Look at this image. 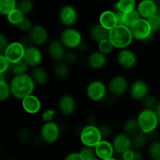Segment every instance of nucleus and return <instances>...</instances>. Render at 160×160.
I'll list each match as a JSON object with an SVG mask.
<instances>
[{
    "label": "nucleus",
    "mask_w": 160,
    "mask_h": 160,
    "mask_svg": "<svg viewBox=\"0 0 160 160\" xmlns=\"http://www.w3.org/2000/svg\"><path fill=\"white\" fill-rule=\"evenodd\" d=\"M9 85L12 96L20 101L25 97L33 94L35 87V84L28 73L13 76L9 82Z\"/></svg>",
    "instance_id": "obj_1"
},
{
    "label": "nucleus",
    "mask_w": 160,
    "mask_h": 160,
    "mask_svg": "<svg viewBox=\"0 0 160 160\" xmlns=\"http://www.w3.org/2000/svg\"><path fill=\"white\" fill-rule=\"evenodd\" d=\"M108 38L115 48H128L132 43L133 38L130 28L126 26H117L109 31Z\"/></svg>",
    "instance_id": "obj_2"
},
{
    "label": "nucleus",
    "mask_w": 160,
    "mask_h": 160,
    "mask_svg": "<svg viewBox=\"0 0 160 160\" xmlns=\"http://www.w3.org/2000/svg\"><path fill=\"white\" fill-rule=\"evenodd\" d=\"M137 120L140 131L146 134L156 131L159 123L156 112L152 109H142L138 115Z\"/></svg>",
    "instance_id": "obj_3"
},
{
    "label": "nucleus",
    "mask_w": 160,
    "mask_h": 160,
    "mask_svg": "<svg viewBox=\"0 0 160 160\" xmlns=\"http://www.w3.org/2000/svg\"><path fill=\"white\" fill-rule=\"evenodd\" d=\"M134 40L139 42H148L152 38L154 32L148 20L141 18L132 24L130 28Z\"/></svg>",
    "instance_id": "obj_4"
},
{
    "label": "nucleus",
    "mask_w": 160,
    "mask_h": 160,
    "mask_svg": "<svg viewBox=\"0 0 160 160\" xmlns=\"http://www.w3.org/2000/svg\"><path fill=\"white\" fill-rule=\"evenodd\" d=\"M80 141L84 146L95 148L102 140L98 127L94 124H88L81 129L80 132Z\"/></svg>",
    "instance_id": "obj_5"
},
{
    "label": "nucleus",
    "mask_w": 160,
    "mask_h": 160,
    "mask_svg": "<svg viewBox=\"0 0 160 160\" xmlns=\"http://www.w3.org/2000/svg\"><path fill=\"white\" fill-rule=\"evenodd\" d=\"M108 92L107 85L99 80L90 81L86 86V95L91 101L95 102H98L105 99Z\"/></svg>",
    "instance_id": "obj_6"
},
{
    "label": "nucleus",
    "mask_w": 160,
    "mask_h": 160,
    "mask_svg": "<svg viewBox=\"0 0 160 160\" xmlns=\"http://www.w3.org/2000/svg\"><path fill=\"white\" fill-rule=\"evenodd\" d=\"M61 41L66 48L73 50L78 48L83 42V37L78 30L73 28H67L61 32L59 36Z\"/></svg>",
    "instance_id": "obj_7"
},
{
    "label": "nucleus",
    "mask_w": 160,
    "mask_h": 160,
    "mask_svg": "<svg viewBox=\"0 0 160 160\" xmlns=\"http://www.w3.org/2000/svg\"><path fill=\"white\" fill-rule=\"evenodd\" d=\"M128 79L122 75H116L109 80L107 84L108 92L114 98H119L129 90Z\"/></svg>",
    "instance_id": "obj_8"
},
{
    "label": "nucleus",
    "mask_w": 160,
    "mask_h": 160,
    "mask_svg": "<svg viewBox=\"0 0 160 160\" xmlns=\"http://www.w3.org/2000/svg\"><path fill=\"white\" fill-rule=\"evenodd\" d=\"M60 136V128L56 123L48 122L42 125L40 130V138L46 144L56 142Z\"/></svg>",
    "instance_id": "obj_9"
},
{
    "label": "nucleus",
    "mask_w": 160,
    "mask_h": 160,
    "mask_svg": "<svg viewBox=\"0 0 160 160\" xmlns=\"http://www.w3.org/2000/svg\"><path fill=\"white\" fill-rule=\"evenodd\" d=\"M59 20L62 25L67 28H73L78 20V13L74 6L65 5L59 11Z\"/></svg>",
    "instance_id": "obj_10"
},
{
    "label": "nucleus",
    "mask_w": 160,
    "mask_h": 160,
    "mask_svg": "<svg viewBox=\"0 0 160 160\" xmlns=\"http://www.w3.org/2000/svg\"><path fill=\"white\" fill-rule=\"evenodd\" d=\"M117 63L122 68L131 70L138 63V56L134 51L129 48H124L118 52L117 55Z\"/></svg>",
    "instance_id": "obj_11"
},
{
    "label": "nucleus",
    "mask_w": 160,
    "mask_h": 160,
    "mask_svg": "<svg viewBox=\"0 0 160 160\" xmlns=\"http://www.w3.org/2000/svg\"><path fill=\"white\" fill-rule=\"evenodd\" d=\"M25 49H26V47L23 45V42H12L9 43V46L6 48L3 55L7 58V59L11 63H14V62L23 60Z\"/></svg>",
    "instance_id": "obj_12"
},
{
    "label": "nucleus",
    "mask_w": 160,
    "mask_h": 160,
    "mask_svg": "<svg viewBox=\"0 0 160 160\" xmlns=\"http://www.w3.org/2000/svg\"><path fill=\"white\" fill-rule=\"evenodd\" d=\"M48 34L45 28L42 25L35 24L28 33V40L34 46H42L47 43Z\"/></svg>",
    "instance_id": "obj_13"
},
{
    "label": "nucleus",
    "mask_w": 160,
    "mask_h": 160,
    "mask_svg": "<svg viewBox=\"0 0 160 160\" xmlns=\"http://www.w3.org/2000/svg\"><path fill=\"white\" fill-rule=\"evenodd\" d=\"M112 144L115 153H117L118 156H122L128 150L133 148L131 137L124 132L119 133L114 136Z\"/></svg>",
    "instance_id": "obj_14"
},
{
    "label": "nucleus",
    "mask_w": 160,
    "mask_h": 160,
    "mask_svg": "<svg viewBox=\"0 0 160 160\" xmlns=\"http://www.w3.org/2000/svg\"><path fill=\"white\" fill-rule=\"evenodd\" d=\"M43 59V55L38 47L34 45H28L25 49L24 56L23 60L28 67L34 68L40 66Z\"/></svg>",
    "instance_id": "obj_15"
},
{
    "label": "nucleus",
    "mask_w": 160,
    "mask_h": 160,
    "mask_svg": "<svg viewBox=\"0 0 160 160\" xmlns=\"http://www.w3.org/2000/svg\"><path fill=\"white\" fill-rule=\"evenodd\" d=\"M130 96L134 101L142 102L148 95V85L143 80H136L129 87Z\"/></svg>",
    "instance_id": "obj_16"
},
{
    "label": "nucleus",
    "mask_w": 160,
    "mask_h": 160,
    "mask_svg": "<svg viewBox=\"0 0 160 160\" xmlns=\"http://www.w3.org/2000/svg\"><path fill=\"white\" fill-rule=\"evenodd\" d=\"M137 9L142 18L149 20L157 14L159 9L156 0H141Z\"/></svg>",
    "instance_id": "obj_17"
},
{
    "label": "nucleus",
    "mask_w": 160,
    "mask_h": 160,
    "mask_svg": "<svg viewBox=\"0 0 160 160\" xmlns=\"http://www.w3.org/2000/svg\"><path fill=\"white\" fill-rule=\"evenodd\" d=\"M47 50L49 56L55 62L63 61L67 50L59 39H53L50 41L48 44Z\"/></svg>",
    "instance_id": "obj_18"
},
{
    "label": "nucleus",
    "mask_w": 160,
    "mask_h": 160,
    "mask_svg": "<svg viewBox=\"0 0 160 160\" xmlns=\"http://www.w3.org/2000/svg\"><path fill=\"white\" fill-rule=\"evenodd\" d=\"M21 106L25 112L30 115H34L40 112L42 102L38 97L31 94L21 100Z\"/></svg>",
    "instance_id": "obj_19"
},
{
    "label": "nucleus",
    "mask_w": 160,
    "mask_h": 160,
    "mask_svg": "<svg viewBox=\"0 0 160 160\" xmlns=\"http://www.w3.org/2000/svg\"><path fill=\"white\" fill-rule=\"evenodd\" d=\"M76 100L72 95H62L58 101V109L64 116H70L76 110Z\"/></svg>",
    "instance_id": "obj_20"
},
{
    "label": "nucleus",
    "mask_w": 160,
    "mask_h": 160,
    "mask_svg": "<svg viewBox=\"0 0 160 160\" xmlns=\"http://www.w3.org/2000/svg\"><path fill=\"white\" fill-rule=\"evenodd\" d=\"M95 152L96 157L100 160H104L113 157V155L115 154L112 144L108 142L107 140H102L95 147Z\"/></svg>",
    "instance_id": "obj_21"
},
{
    "label": "nucleus",
    "mask_w": 160,
    "mask_h": 160,
    "mask_svg": "<svg viewBox=\"0 0 160 160\" xmlns=\"http://www.w3.org/2000/svg\"><path fill=\"white\" fill-rule=\"evenodd\" d=\"M88 65L91 69L98 70L102 69L107 63L106 55L103 54L101 52L95 51L91 53L87 59Z\"/></svg>",
    "instance_id": "obj_22"
},
{
    "label": "nucleus",
    "mask_w": 160,
    "mask_h": 160,
    "mask_svg": "<svg viewBox=\"0 0 160 160\" xmlns=\"http://www.w3.org/2000/svg\"><path fill=\"white\" fill-rule=\"evenodd\" d=\"M98 23L108 31H110L112 28L117 27V21L115 11L109 10V9L103 11L99 16Z\"/></svg>",
    "instance_id": "obj_23"
},
{
    "label": "nucleus",
    "mask_w": 160,
    "mask_h": 160,
    "mask_svg": "<svg viewBox=\"0 0 160 160\" xmlns=\"http://www.w3.org/2000/svg\"><path fill=\"white\" fill-rule=\"evenodd\" d=\"M89 36L92 41L98 43L101 41L108 38L109 31L103 28L99 23H94L89 29Z\"/></svg>",
    "instance_id": "obj_24"
},
{
    "label": "nucleus",
    "mask_w": 160,
    "mask_h": 160,
    "mask_svg": "<svg viewBox=\"0 0 160 160\" xmlns=\"http://www.w3.org/2000/svg\"><path fill=\"white\" fill-rule=\"evenodd\" d=\"M31 77L35 85L42 86L46 84L48 79V75L46 70L42 67H37L32 68L31 73Z\"/></svg>",
    "instance_id": "obj_25"
},
{
    "label": "nucleus",
    "mask_w": 160,
    "mask_h": 160,
    "mask_svg": "<svg viewBox=\"0 0 160 160\" xmlns=\"http://www.w3.org/2000/svg\"><path fill=\"white\" fill-rule=\"evenodd\" d=\"M115 12H128L137 9L135 0H117L113 5Z\"/></svg>",
    "instance_id": "obj_26"
},
{
    "label": "nucleus",
    "mask_w": 160,
    "mask_h": 160,
    "mask_svg": "<svg viewBox=\"0 0 160 160\" xmlns=\"http://www.w3.org/2000/svg\"><path fill=\"white\" fill-rule=\"evenodd\" d=\"M53 74L59 79H64L70 74V67L64 61L56 62L53 66Z\"/></svg>",
    "instance_id": "obj_27"
},
{
    "label": "nucleus",
    "mask_w": 160,
    "mask_h": 160,
    "mask_svg": "<svg viewBox=\"0 0 160 160\" xmlns=\"http://www.w3.org/2000/svg\"><path fill=\"white\" fill-rule=\"evenodd\" d=\"M148 141V134H145V133L142 132V131H138L135 134L131 136V142H132L133 149L141 150L146 145Z\"/></svg>",
    "instance_id": "obj_28"
},
{
    "label": "nucleus",
    "mask_w": 160,
    "mask_h": 160,
    "mask_svg": "<svg viewBox=\"0 0 160 160\" xmlns=\"http://www.w3.org/2000/svg\"><path fill=\"white\" fill-rule=\"evenodd\" d=\"M123 132L126 133L127 134H128L131 137L135 134L136 133L138 132V131H140L137 118L128 119L123 123Z\"/></svg>",
    "instance_id": "obj_29"
},
{
    "label": "nucleus",
    "mask_w": 160,
    "mask_h": 160,
    "mask_svg": "<svg viewBox=\"0 0 160 160\" xmlns=\"http://www.w3.org/2000/svg\"><path fill=\"white\" fill-rule=\"evenodd\" d=\"M12 95L9 83L5 79L4 74L0 73V101L5 102Z\"/></svg>",
    "instance_id": "obj_30"
},
{
    "label": "nucleus",
    "mask_w": 160,
    "mask_h": 160,
    "mask_svg": "<svg viewBox=\"0 0 160 160\" xmlns=\"http://www.w3.org/2000/svg\"><path fill=\"white\" fill-rule=\"evenodd\" d=\"M17 0H0V13L6 17L9 12L17 9Z\"/></svg>",
    "instance_id": "obj_31"
},
{
    "label": "nucleus",
    "mask_w": 160,
    "mask_h": 160,
    "mask_svg": "<svg viewBox=\"0 0 160 160\" xmlns=\"http://www.w3.org/2000/svg\"><path fill=\"white\" fill-rule=\"evenodd\" d=\"M26 17L21 11L19 9H14L11 12H9L7 16H6V19L9 24L12 25V26H18L20 23V22L23 20V18Z\"/></svg>",
    "instance_id": "obj_32"
},
{
    "label": "nucleus",
    "mask_w": 160,
    "mask_h": 160,
    "mask_svg": "<svg viewBox=\"0 0 160 160\" xmlns=\"http://www.w3.org/2000/svg\"><path fill=\"white\" fill-rule=\"evenodd\" d=\"M28 69V66L25 63L23 60L19 61V62L11 63L9 72L12 73L13 76H18L27 73V70Z\"/></svg>",
    "instance_id": "obj_33"
},
{
    "label": "nucleus",
    "mask_w": 160,
    "mask_h": 160,
    "mask_svg": "<svg viewBox=\"0 0 160 160\" xmlns=\"http://www.w3.org/2000/svg\"><path fill=\"white\" fill-rule=\"evenodd\" d=\"M140 14H139L138 11L137 9L131 10L128 12H124V21H125V26L128 28H131L132 24H134L137 20L141 19Z\"/></svg>",
    "instance_id": "obj_34"
},
{
    "label": "nucleus",
    "mask_w": 160,
    "mask_h": 160,
    "mask_svg": "<svg viewBox=\"0 0 160 160\" xmlns=\"http://www.w3.org/2000/svg\"><path fill=\"white\" fill-rule=\"evenodd\" d=\"M148 154L152 160L160 159V142L156 140L150 143L148 148Z\"/></svg>",
    "instance_id": "obj_35"
},
{
    "label": "nucleus",
    "mask_w": 160,
    "mask_h": 160,
    "mask_svg": "<svg viewBox=\"0 0 160 160\" xmlns=\"http://www.w3.org/2000/svg\"><path fill=\"white\" fill-rule=\"evenodd\" d=\"M159 101L156 96L152 95H148L142 101V105H143L144 109H152L155 110L157 107Z\"/></svg>",
    "instance_id": "obj_36"
},
{
    "label": "nucleus",
    "mask_w": 160,
    "mask_h": 160,
    "mask_svg": "<svg viewBox=\"0 0 160 160\" xmlns=\"http://www.w3.org/2000/svg\"><path fill=\"white\" fill-rule=\"evenodd\" d=\"M17 9H20L26 16L32 12L34 9V2L32 0H20L17 4Z\"/></svg>",
    "instance_id": "obj_37"
},
{
    "label": "nucleus",
    "mask_w": 160,
    "mask_h": 160,
    "mask_svg": "<svg viewBox=\"0 0 160 160\" xmlns=\"http://www.w3.org/2000/svg\"><path fill=\"white\" fill-rule=\"evenodd\" d=\"M113 48V45L111 43L110 41L109 40V38L104 39V40L101 41V42L98 43V51L101 52L102 53L105 55H108L112 52Z\"/></svg>",
    "instance_id": "obj_38"
},
{
    "label": "nucleus",
    "mask_w": 160,
    "mask_h": 160,
    "mask_svg": "<svg viewBox=\"0 0 160 160\" xmlns=\"http://www.w3.org/2000/svg\"><path fill=\"white\" fill-rule=\"evenodd\" d=\"M84 160H91L96 157L95 152V148L88 146H83L78 152Z\"/></svg>",
    "instance_id": "obj_39"
},
{
    "label": "nucleus",
    "mask_w": 160,
    "mask_h": 160,
    "mask_svg": "<svg viewBox=\"0 0 160 160\" xmlns=\"http://www.w3.org/2000/svg\"><path fill=\"white\" fill-rule=\"evenodd\" d=\"M34 25L32 24V22L31 20H30L29 18L25 17L23 18V20L20 22V24L17 26V28H19L20 31H21L22 32H27V33H29V31H31V28Z\"/></svg>",
    "instance_id": "obj_40"
},
{
    "label": "nucleus",
    "mask_w": 160,
    "mask_h": 160,
    "mask_svg": "<svg viewBox=\"0 0 160 160\" xmlns=\"http://www.w3.org/2000/svg\"><path fill=\"white\" fill-rule=\"evenodd\" d=\"M78 56L76 52H74L73 50H69V51H67L63 59L64 62H67L68 65H72V64L76 63V62H78Z\"/></svg>",
    "instance_id": "obj_41"
},
{
    "label": "nucleus",
    "mask_w": 160,
    "mask_h": 160,
    "mask_svg": "<svg viewBox=\"0 0 160 160\" xmlns=\"http://www.w3.org/2000/svg\"><path fill=\"white\" fill-rule=\"evenodd\" d=\"M11 62L3 54H0V73L5 74V73L9 71Z\"/></svg>",
    "instance_id": "obj_42"
},
{
    "label": "nucleus",
    "mask_w": 160,
    "mask_h": 160,
    "mask_svg": "<svg viewBox=\"0 0 160 160\" xmlns=\"http://www.w3.org/2000/svg\"><path fill=\"white\" fill-rule=\"evenodd\" d=\"M56 116V111L53 109H48L43 112L42 115V120L45 123H48V122H53Z\"/></svg>",
    "instance_id": "obj_43"
},
{
    "label": "nucleus",
    "mask_w": 160,
    "mask_h": 160,
    "mask_svg": "<svg viewBox=\"0 0 160 160\" xmlns=\"http://www.w3.org/2000/svg\"><path fill=\"white\" fill-rule=\"evenodd\" d=\"M18 138L22 142H27L30 141L32 138V133L31 130L27 128H23L18 131Z\"/></svg>",
    "instance_id": "obj_44"
},
{
    "label": "nucleus",
    "mask_w": 160,
    "mask_h": 160,
    "mask_svg": "<svg viewBox=\"0 0 160 160\" xmlns=\"http://www.w3.org/2000/svg\"><path fill=\"white\" fill-rule=\"evenodd\" d=\"M98 129H99L102 140H106L112 134V130H111L110 127L107 124H102L101 126L98 127Z\"/></svg>",
    "instance_id": "obj_45"
},
{
    "label": "nucleus",
    "mask_w": 160,
    "mask_h": 160,
    "mask_svg": "<svg viewBox=\"0 0 160 160\" xmlns=\"http://www.w3.org/2000/svg\"><path fill=\"white\" fill-rule=\"evenodd\" d=\"M9 43H10V42H9L6 36L2 33V34H0V53H1V54H3V53L6 52V48L9 46Z\"/></svg>",
    "instance_id": "obj_46"
},
{
    "label": "nucleus",
    "mask_w": 160,
    "mask_h": 160,
    "mask_svg": "<svg viewBox=\"0 0 160 160\" xmlns=\"http://www.w3.org/2000/svg\"><path fill=\"white\" fill-rule=\"evenodd\" d=\"M148 22H149V24L151 26L152 30L153 32H157V31H160V23L158 20L156 15L155 17H152L151 19L148 20Z\"/></svg>",
    "instance_id": "obj_47"
},
{
    "label": "nucleus",
    "mask_w": 160,
    "mask_h": 160,
    "mask_svg": "<svg viewBox=\"0 0 160 160\" xmlns=\"http://www.w3.org/2000/svg\"><path fill=\"white\" fill-rule=\"evenodd\" d=\"M63 160H84L79 152H70L65 156Z\"/></svg>",
    "instance_id": "obj_48"
},
{
    "label": "nucleus",
    "mask_w": 160,
    "mask_h": 160,
    "mask_svg": "<svg viewBox=\"0 0 160 160\" xmlns=\"http://www.w3.org/2000/svg\"><path fill=\"white\" fill-rule=\"evenodd\" d=\"M116 17H117V26H125L124 12H116Z\"/></svg>",
    "instance_id": "obj_49"
},
{
    "label": "nucleus",
    "mask_w": 160,
    "mask_h": 160,
    "mask_svg": "<svg viewBox=\"0 0 160 160\" xmlns=\"http://www.w3.org/2000/svg\"><path fill=\"white\" fill-rule=\"evenodd\" d=\"M122 157L124 160H134V149H130L128 152L124 153L123 155H122Z\"/></svg>",
    "instance_id": "obj_50"
},
{
    "label": "nucleus",
    "mask_w": 160,
    "mask_h": 160,
    "mask_svg": "<svg viewBox=\"0 0 160 160\" xmlns=\"http://www.w3.org/2000/svg\"><path fill=\"white\" fill-rule=\"evenodd\" d=\"M134 160H143V155L141 152L140 150L134 149Z\"/></svg>",
    "instance_id": "obj_51"
},
{
    "label": "nucleus",
    "mask_w": 160,
    "mask_h": 160,
    "mask_svg": "<svg viewBox=\"0 0 160 160\" xmlns=\"http://www.w3.org/2000/svg\"><path fill=\"white\" fill-rule=\"evenodd\" d=\"M155 112H156V116H157L158 120H159V122L160 123V101H159V104H158L157 107H156V109H155Z\"/></svg>",
    "instance_id": "obj_52"
},
{
    "label": "nucleus",
    "mask_w": 160,
    "mask_h": 160,
    "mask_svg": "<svg viewBox=\"0 0 160 160\" xmlns=\"http://www.w3.org/2000/svg\"><path fill=\"white\" fill-rule=\"evenodd\" d=\"M78 48H79L80 51L85 52L86 50L88 49V46H87V45H86V44H85V42H82V44H81V45H80V47Z\"/></svg>",
    "instance_id": "obj_53"
},
{
    "label": "nucleus",
    "mask_w": 160,
    "mask_h": 160,
    "mask_svg": "<svg viewBox=\"0 0 160 160\" xmlns=\"http://www.w3.org/2000/svg\"><path fill=\"white\" fill-rule=\"evenodd\" d=\"M156 17H157L158 20H159V23H160V9H159V11H158L157 14H156Z\"/></svg>",
    "instance_id": "obj_54"
},
{
    "label": "nucleus",
    "mask_w": 160,
    "mask_h": 160,
    "mask_svg": "<svg viewBox=\"0 0 160 160\" xmlns=\"http://www.w3.org/2000/svg\"><path fill=\"white\" fill-rule=\"evenodd\" d=\"M104 160H117V157H111V158H109V159H106Z\"/></svg>",
    "instance_id": "obj_55"
},
{
    "label": "nucleus",
    "mask_w": 160,
    "mask_h": 160,
    "mask_svg": "<svg viewBox=\"0 0 160 160\" xmlns=\"http://www.w3.org/2000/svg\"><path fill=\"white\" fill-rule=\"evenodd\" d=\"M156 3H157L158 6H159V9H160V0H156Z\"/></svg>",
    "instance_id": "obj_56"
},
{
    "label": "nucleus",
    "mask_w": 160,
    "mask_h": 160,
    "mask_svg": "<svg viewBox=\"0 0 160 160\" xmlns=\"http://www.w3.org/2000/svg\"><path fill=\"white\" fill-rule=\"evenodd\" d=\"M91 160H100V159H98V158H97V157H95V158H94V159H91Z\"/></svg>",
    "instance_id": "obj_57"
},
{
    "label": "nucleus",
    "mask_w": 160,
    "mask_h": 160,
    "mask_svg": "<svg viewBox=\"0 0 160 160\" xmlns=\"http://www.w3.org/2000/svg\"><path fill=\"white\" fill-rule=\"evenodd\" d=\"M155 160H160V159H155Z\"/></svg>",
    "instance_id": "obj_58"
},
{
    "label": "nucleus",
    "mask_w": 160,
    "mask_h": 160,
    "mask_svg": "<svg viewBox=\"0 0 160 160\" xmlns=\"http://www.w3.org/2000/svg\"><path fill=\"white\" fill-rule=\"evenodd\" d=\"M8 160H13V159H8Z\"/></svg>",
    "instance_id": "obj_59"
},
{
    "label": "nucleus",
    "mask_w": 160,
    "mask_h": 160,
    "mask_svg": "<svg viewBox=\"0 0 160 160\" xmlns=\"http://www.w3.org/2000/svg\"><path fill=\"white\" fill-rule=\"evenodd\" d=\"M149 160H152V159H149Z\"/></svg>",
    "instance_id": "obj_60"
}]
</instances>
